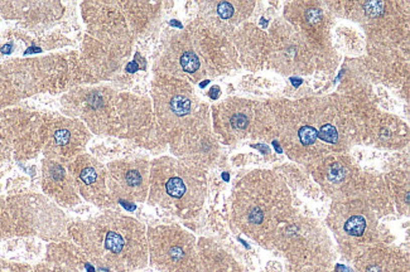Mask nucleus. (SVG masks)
Returning <instances> with one entry per match:
<instances>
[{"instance_id": "nucleus-7", "label": "nucleus", "mask_w": 410, "mask_h": 272, "mask_svg": "<svg viewBox=\"0 0 410 272\" xmlns=\"http://www.w3.org/2000/svg\"><path fill=\"white\" fill-rule=\"evenodd\" d=\"M164 193L173 200H182L188 193V183L184 178L183 173L170 174L163 183Z\"/></svg>"}, {"instance_id": "nucleus-1", "label": "nucleus", "mask_w": 410, "mask_h": 272, "mask_svg": "<svg viewBox=\"0 0 410 272\" xmlns=\"http://www.w3.org/2000/svg\"><path fill=\"white\" fill-rule=\"evenodd\" d=\"M71 234L96 266L124 271L139 263L143 257V232L133 219L105 213L75 222Z\"/></svg>"}, {"instance_id": "nucleus-15", "label": "nucleus", "mask_w": 410, "mask_h": 272, "mask_svg": "<svg viewBox=\"0 0 410 272\" xmlns=\"http://www.w3.org/2000/svg\"><path fill=\"white\" fill-rule=\"evenodd\" d=\"M217 13L221 17L222 19H229L231 18L232 14H234V7L232 4L227 3V2H224V3H220L217 6Z\"/></svg>"}, {"instance_id": "nucleus-6", "label": "nucleus", "mask_w": 410, "mask_h": 272, "mask_svg": "<svg viewBox=\"0 0 410 272\" xmlns=\"http://www.w3.org/2000/svg\"><path fill=\"white\" fill-rule=\"evenodd\" d=\"M168 241L163 243H155L154 256L160 264H165L169 268H181L188 261L191 256V244L178 236V232L167 231Z\"/></svg>"}, {"instance_id": "nucleus-2", "label": "nucleus", "mask_w": 410, "mask_h": 272, "mask_svg": "<svg viewBox=\"0 0 410 272\" xmlns=\"http://www.w3.org/2000/svg\"><path fill=\"white\" fill-rule=\"evenodd\" d=\"M78 193L95 206H106L109 202L106 170L100 162L87 154H80L68 165Z\"/></svg>"}, {"instance_id": "nucleus-17", "label": "nucleus", "mask_w": 410, "mask_h": 272, "mask_svg": "<svg viewBox=\"0 0 410 272\" xmlns=\"http://www.w3.org/2000/svg\"><path fill=\"white\" fill-rule=\"evenodd\" d=\"M263 211H261L260 208H258V207H255V208H253V211L249 213V221L251 222V223H255V224H259L263 222Z\"/></svg>"}, {"instance_id": "nucleus-14", "label": "nucleus", "mask_w": 410, "mask_h": 272, "mask_svg": "<svg viewBox=\"0 0 410 272\" xmlns=\"http://www.w3.org/2000/svg\"><path fill=\"white\" fill-rule=\"evenodd\" d=\"M248 123H249L248 117L241 112L234 113V115L230 117V125H231L232 128H235V130H243V128H245L246 126H248Z\"/></svg>"}, {"instance_id": "nucleus-21", "label": "nucleus", "mask_w": 410, "mask_h": 272, "mask_svg": "<svg viewBox=\"0 0 410 272\" xmlns=\"http://www.w3.org/2000/svg\"><path fill=\"white\" fill-rule=\"evenodd\" d=\"M337 268L342 269V272H352L350 268H347V267H345V266H341V264H338Z\"/></svg>"}, {"instance_id": "nucleus-11", "label": "nucleus", "mask_w": 410, "mask_h": 272, "mask_svg": "<svg viewBox=\"0 0 410 272\" xmlns=\"http://www.w3.org/2000/svg\"><path fill=\"white\" fill-rule=\"evenodd\" d=\"M318 138H320L322 142L325 143H330V144H335L338 140V132L336 130V127L331 123H326L321 127V130L318 131Z\"/></svg>"}, {"instance_id": "nucleus-5", "label": "nucleus", "mask_w": 410, "mask_h": 272, "mask_svg": "<svg viewBox=\"0 0 410 272\" xmlns=\"http://www.w3.org/2000/svg\"><path fill=\"white\" fill-rule=\"evenodd\" d=\"M106 184L114 194L138 197L137 190L144 185V172L132 163H111L106 170Z\"/></svg>"}, {"instance_id": "nucleus-10", "label": "nucleus", "mask_w": 410, "mask_h": 272, "mask_svg": "<svg viewBox=\"0 0 410 272\" xmlns=\"http://www.w3.org/2000/svg\"><path fill=\"white\" fill-rule=\"evenodd\" d=\"M179 63H181V66H182V68H183L184 72L193 73L199 68L198 56H197V54L192 51L184 52V53L181 56Z\"/></svg>"}, {"instance_id": "nucleus-4", "label": "nucleus", "mask_w": 410, "mask_h": 272, "mask_svg": "<svg viewBox=\"0 0 410 272\" xmlns=\"http://www.w3.org/2000/svg\"><path fill=\"white\" fill-rule=\"evenodd\" d=\"M44 189L62 206H75L80 202L78 190L72 175L61 162L48 160L43 167Z\"/></svg>"}, {"instance_id": "nucleus-9", "label": "nucleus", "mask_w": 410, "mask_h": 272, "mask_svg": "<svg viewBox=\"0 0 410 272\" xmlns=\"http://www.w3.org/2000/svg\"><path fill=\"white\" fill-rule=\"evenodd\" d=\"M365 228H366V221L361 216L351 217L345 223V231L348 234H351V236H362L365 232Z\"/></svg>"}, {"instance_id": "nucleus-8", "label": "nucleus", "mask_w": 410, "mask_h": 272, "mask_svg": "<svg viewBox=\"0 0 410 272\" xmlns=\"http://www.w3.org/2000/svg\"><path fill=\"white\" fill-rule=\"evenodd\" d=\"M191 100L186 95L173 96L169 102V107L172 110V112L175 116H179V117L188 115L189 111H191Z\"/></svg>"}, {"instance_id": "nucleus-19", "label": "nucleus", "mask_w": 410, "mask_h": 272, "mask_svg": "<svg viewBox=\"0 0 410 272\" xmlns=\"http://www.w3.org/2000/svg\"><path fill=\"white\" fill-rule=\"evenodd\" d=\"M307 18L311 23H313V22H318L321 19L320 11H317V9H315V11H310L307 14Z\"/></svg>"}, {"instance_id": "nucleus-18", "label": "nucleus", "mask_w": 410, "mask_h": 272, "mask_svg": "<svg viewBox=\"0 0 410 272\" xmlns=\"http://www.w3.org/2000/svg\"><path fill=\"white\" fill-rule=\"evenodd\" d=\"M39 272H78V271H76V269H70L67 268V267L58 266V267H44V268H42Z\"/></svg>"}, {"instance_id": "nucleus-3", "label": "nucleus", "mask_w": 410, "mask_h": 272, "mask_svg": "<svg viewBox=\"0 0 410 272\" xmlns=\"http://www.w3.org/2000/svg\"><path fill=\"white\" fill-rule=\"evenodd\" d=\"M88 139L90 135L82 122L77 120H60L49 135L46 152H48V155L53 159L71 162L85 149Z\"/></svg>"}, {"instance_id": "nucleus-12", "label": "nucleus", "mask_w": 410, "mask_h": 272, "mask_svg": "<svg viewBox=\"0 0 410 272\" xmlns=\"http://www.w3.org/2000/svg\"><path fill=\"white\" fill-rule=\"evenodd\" d=\"M298 136L303 145H312L318 139V131L313 126H303L300 127Z\"/></svg>"}, {"instance_id": "nucleus-22", "label": "nucleus", "mask_w": 410, "mask_h": 272, "mask_svg": "<svg viewBox=\"0 0 410 272\" xmlns=\"http://www.w3.org/2000/svg\"><path fill=\"white\" fill-rule=\"evenodd\" d=\"M219 90H220L219 87H214V88H212V91H214V92H216V91H219ZM217 96H219V95H217V93H216V95H212L211 97H212V98H217Z\"/></svg>"}, {"instance_id": "nucleus-16", "label": "nucleus", "mask_w": 410, "mask_h": 272, "mask_svg": "<svg viewBox=\"0 0 410 272\" xmlns=\"http://www.w3.org/2000/svg\"><path fill=\"white\" fill-rule=\"evenodd\" d=\"M345 177V170L341 167L340 164H335L332 168H331L330 173H328V178L332 182H340V180L343 179Z\"/></svg>"}, {"instance_id": "nucleus-20", "label": "nucleus", "mask_w": 410, "mask_h": 272, "mask_svg": "<svg viewBox=\"0 0 410 272\" xmlns=\"http://www.w3.org/2000/svg\"><path fill=\"white\" fill-rule=\"evenodd\" d=\"M7 218L3 214V212H0V236H3L7 232Z\"/></svg>"}, {"instance_id": "nucleus-13", "label": "nucleus", "mask_w": 410, "mask_h": 272, "mask_svg": "<svg viewBox=\"0 0 410 272\" xmlns=\"http://www.w3.org/2000/svg\"><path fill=\"white\" fill-rule=\"evenodd\" d=\"M364 9L370 17H379L384 13V4L381 2H367L364 4Z\"/></svg>"}]
</instances>
